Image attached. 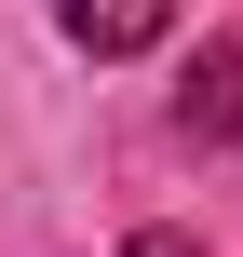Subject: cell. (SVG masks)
Here are the masks:
<instances>
[{
  "label": "cell",
  "mask_w": 243,
  "mask_h": 257,
  "mask_svg": "<svg viewBox=\"0 0 243 257\" xmlns=\"http://www.w3.org/2000/svg\"><path fill=\"white\" fill-rule=\"evenodd\" d=\"M176 136H189V149H230V136H243V41H203V54H189Z\"/></svg>",
  "instance_id": "6da1fadb"
},
{
  "label": "cell",
  "mask_w": 243,
  "mask_h": 257,
  "mask_svg": "<svg viewBox=\"0 0 243 257\" xmlns=\"http://www.w3.org/2000/svg\"><path fill=\"white\" fill-rule=\"evenodd\" d=\"M54 27H68L95 68H122V54H149V41L176 27V0H54Z\"/></svg>",
  "instance_id": "7a4b0ae2"
},
{
  "label": "cell",
  "mask_w": 243,
  "mask_h": 257,
  "mask_svg": "<svg viewBox=\"0 0 243 257\" xmlns=\"http://www.w3.org/2000/svg\"><path fill=\"white\" fill-rule=\"evenodd\" d=\"M122 257H203L189 230H122Z\"/></svg>",
  "instance_id": "3957f363"
}]
</instances>
